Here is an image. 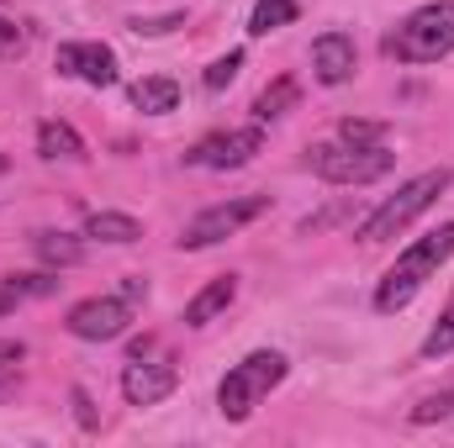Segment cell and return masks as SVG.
Returning <instances> with one entry per match:
<instances>
[{
	"label": "cell",
	"instance_id": "cell-1",
	"mask_svg": "<svg viewBox=\"0 0 454 448\" xmlns=\"http://www.w3.org/2000/svg\"><path fill=\"white\" fill-rule=\"evenodd\" d=\"M380 48L396 64H439L444 53H454V0H434L412 11L396 32H386Z\"/></svg>",
	"mask_w": 454,
	"mask_h": 448
},
{
	"label": "cell",
	"instance_id": "cell-2",
	"mask_svg": "<svg viewBox=\"0 0 454 448\" xmlns=\"http://www.w3.org/2000/svg\"><path fill=\"white\" fill-rule=\"evenodd\" d=\"M450 253H454V222L439 227V232H428L423 243H412V248L386 269V280H380V290H375V312H402V306L423 290V280H428Z\"/></svg>",
	"mask_w": 454,
	"mask_h": 448
},
{
	"label": "cell",
	"instance_id": "cell-3",
	"mask_svg": "<svg viewBox=\"0 0 454 448\" xmlns=\"http://www.w3.org/2000/svg\"><path fill=\"white\" fill-rule=\"evenodd\" d=\"M280 380H286V353H275V348L248 353L238 369H227L223 390H217L223 417H227V422H248V417H254V406H259Z\"/></svg>",
	"mask_w": 454,
	"mask_h": 448
},
{
	"label": "cell",
	"instance_id": "cell-4",
	"mask_svg": "<svg viewBox=\"0 0 454 448\" xmlns=\"http://www.w3.org/2000/svg\"><path fill=\"white\" fill-rule=\"evenodd\" d=\"M307 164L328 185H370V180L391 174L396 153H386L380 143H317V148H307Z\"/></svg>",
	"mask_w": 454,
	"mask_h": 448
},
{
	"label": "cell",
	"instance_id": "cell-5",
	"mask_svg": "<svg viewBox=\"0 0 454 448\" xmlns=\"http://www.w3.org/2000/svg\"><path fill=\"white\" fill-rule=\"evenodd\" d=\"M444 190H450V169H428V174L407 180V185H402V190H396L375 217H370V222L359 227V237H364V243H386V237H396L402 227L418 222V217H423Z\"/></svg>",
	"mask_w": 454,
	"mask_h": 448
},
{
	"label": "cell",
	"instance_id": "cell-6",
	"mask_svg": "<svg viewBox=\"0 0 454 448\" xmlns=\"http://www.w3.org/2000/svg\"><path fill=\"white\" fill-rule=\"evenodd\" d=\"M270 212V196H243V201H223V206H207L201 217H191L185 232H180V248H212V243H223L232 237L243 222H254V217H264Z\"/></svg>",
	"mask_w": 454,
	"mask_h": 448
},
{
	"label": "cell",
	"instance_id": "cell-7",
	"mask_svg": "<svg viewBox=\"0 0 454 448\" xmlns=\"http://www.w3.org/2000/svg\"><path fill=\"white\" fill-rule=\"evenodd\" d=\"M259 148H264V132H259V127H238V132L201 137V143L185 153V164H201V169H243Z\"/></svg>",
	"mask_w": 454,
	"mask_h": 448
},
{
	"label": "cell",
	"instance_id": "cell-8",
	"mask_svg": "<svg viewBox=\"0 0 454 448\" xmlns=\"http://www.w3.org/2000/svg\"><path fill=\"white\" fill-rule=\"evenodd\" d=\"M127 322H132V306L121 296H96V301H80L69 312V333L85 343H112L127 333Z\"/></svg>",
	"mask_w": 454,
	"mask_h": 448
},
{
	"label": "cell",
	"instance_id": "cell-9",
	"mask_svg": "<svg viewBox=\"0 0 454 448\" xmlns=\"http://www.w3.org/2000/svg\"><path fill=\"white\" fill-rule=\"evenodd\" d=\"M59 74H74L85 85H116V53L106 42H59Z\"/></svg>",
	"mask_w": 454,
	"mask_h": 448
},
{
	"label": "cell",
	"instance_id": "cell-10",
	"mask_svg": "<svg viewBox=\"0 0 454 448\" xmlns=\"http://www.w3.org/2000/svg\"><path fill=\"white\" fill-rule=\"evenodd\" d=\"M175 385H180L175 364H127V369H121V396H127V406H159L164 396H175Z\"/></svg>",
	"mask_w": 454,
	"mask_h": 448
},
{
	"label": "cell",
	"instance_id": "cell-11",
	"mask_svg": "<svg viewBox=\"0 0 454 448\" xmlns=\"http://www.w3.org/2000/svg\"><path fill=\"white\" fill-rule=\"evenodd\" d=\"M354 64H359V53H354V37H348V32H323V37L312 42V69H317L323 85L354 80Z\"/></svg>",
	"mask_w": 454,
	"mask_h": 448
},
{
	"label": "cell",
	"instance_id": "cell-12",
	"mask_svg": "<svg viewBox=\"0 0 454 448\" xmlns=\"http://www.w3.org/2000/svg\"><path fill=\"white\" fill-rule=\"evenodd\" d=\"M232 296H238V280H232V274H217L207 290H196V296L185 301V328H207L212 317H223L227 306H232Z\"/></svg>",
	"mask_w": 454,
	"mask_h": 448
},
{
	"label": "cell",
	"instance_id": "cell-13",
	"mask_svg": "<svg viewBox=\"0 0 454 448\" xmlns=\"http://www.w3.org/2000/svg\"><path fill=\"white\" fill-rule=\"evenodd\" d=\"M132 106H137V112H148V116L175 112V106H180V85H175V80H164V74L137 80V85H132Z\"/></svg>",
	"mask_w": 454,
	"mask_h": 448
},
{
	"label": "cell",
	"instance_id": "cell-14",
	"mask_svg": "<svg viewBox=\"0 0 454 448\" xmlns=\"http://www.w3.org/2000/svg\"><path fill=\"white\" fill-rule=\"evenodd\" d=\"M37 153L43 158H85V143L69 121H43L37 127Z\"/></svg>",
	"mask_w": 454,
	"mask_h": 448
},
{
	"label": "cell",
	"instance_id": "cell-15",
	"mask_svg": "<svg viewBox=\"0 0 454 448\" xmlns=\"http://www.w3.org/2000/svg\"><path fill=\"white\" fill-rule=\"evenodd\" d=\"M64 280H53V274H5V285H0V312H11V306H21V301H37V296H53Z\"/></svg>",
	"mask_w": 454,
	"mask_h": 448
},
{
	"label": "cell",
	"instance_id": "cell-16",
	"mask_svg": "<svg viewBox=\"0 0 454 448\" xmlns=\"http://www.w3.org/2000/svg\"><path fill=\"white\" fill-rule=\"evenodd\" d=\"M85 237H101V243H137V237H143V222L127 217V212H96V217H85Z\"/></svg>",
	"mask_w": 454,
	"mask_h": 448
},
{
	"label": "cell",
	"instance_id": "cell-17",
	"mask_svg": "<svg viewBox=\"0 0 454 448\" xmlns=\"http://www.w3.org/2000/svg\"><path fill=\"white\" fill-rule=\"evenodd\" d=\"M296 16H301L296 0H259L254 16H248V32H254V37H270V32H280L286 21H296Z\"/></svg>",
	"mask_w": 454,
	"mask_h": 448
},
{
	"label": "cell",
	"instance_id": "cell-18",
	"mask_svg": "<svg viewBox=\"0 0 454 448\" xmlns=\"http://www.w3.org/2000/svg\"><path fill=\"white\" fill-rule=\"evenodd\" d=\"M32 248H37V259H43V264H59V269L85 259V248H80L74 237H64V232H37V237H32Z\"/></svg>",
	"mask_w": 454,
	"mask_h": 448
},
{
	"label": "cell",
	"instance_id": "cell-19",
	"mask_svg": "<svg viewBox=\"0 0 454 448\" xmlns=\"http://www.w3.org/2000/svg\"><path fill=\"white\" fill-rule=\"evenodd\" d=\"M296 101H301V85H296V80H275V85L254 101V116H259V121H275V116L291 112Z\"/></svg>",
	"mask_w": 454,
	"mask_h": 448
},
{
	"label": "cell",
	"instance_id": "cell-20",
	"mask_svg": "<svg viewBox=\"0 0 454 448\" xmlns=\"http://www.w3.org/2000/svg\"><path fill=\"white\" fill-rule=\"evenodd\" d=\"M339 137H343V143H380V137H386V121H359V116H343V121H339Z\"/></svg>",
	"mask_w": 454,
	"mask_h": 448
},
{
	"label": "cell",
	"instance_id": "cell-21",
	"mask_svg": "<svg viewBox=\"0 0 454 448\" xmlns=\"http://www.w3.org/2000/svg\"><path fill=\"white\" fill-rule=\"evenodd\" d=\"M450 348H454V306L439 317V328L423 337V359H439V353H450Z\"/></svg>",
	"mask_w": 454,
	"mask_h": 448
},
{
	"label": "cell",
	"instance_id": "cell-22",
	"mask_svg": "<svg viewBox=\"0 0 454 448\" xmlns=\"http://www.w3.org/2000/svg\"><path fill=\"white\" fill-rule=\"evenodd\" d=\"M238 69H243V53L232 48V53H223V58L207 69V90H227V85L238 80Z\"/></svg>",
	"mask_w": 454,
	"mask_h": 448
},
{
	"label": "cell",
	"instance_id": "cell-23",
	"mask_svg": "<svg viewBox=\"0 0 454 448\" xmlns=\"http://www.w3.org/2000/svg\"><path fill=\"white\" fill-rule=\"evenodd\" d=\"M450 412H454V390H439V396H428V401L412 406V422L423 428V422H439V417H450Z\"/></svg>",
	"mask_w": 454,
	"mask_h": 448
},
{
	"label": "cell",
	"instance_id": "cell-24",
	"mask_svg": "<svg viewBox=\"0 0 454 448\" xmlns=\"http://www.w3.org/2000/svg\"><path fill=\"white\" fill-rule=\"evenodd\" d=\"M180 21H185L180 11H175V16H132V32H137V37H164V32H175Z\"/></svg>",
	"mask_w": 454,
	"mask_h": 448
},
{
	"label": "cell",
	"instance_id": "cell-25",
	"mask_svg": "<svg viewBox=\"0 0 454 448\" xmlns=\"http://www.w3.org/2000/svg\"><path fill=\"white\" fill-rule=\"evenodd\" d=\"M74 417H80V428H85V433H96V406H90V396H85V390H74Z\"/></svg>",
	"mask_w": 454,
	"mask_h": 448
},
{
	"label": "cell",
	"instance_id": "cell-26",
	"mask_svg": "<svg viewBox=\"0 0 454 448\" xmlns=\"http://www.w3.org/2000/svg\"><path fill=\"white\" fill-rule=\"evenodd\" d=\"M16 48H21V32H16V21H5V16H0V58H11Z\"/></svg>",
	"mask_w": 454,
	"mask_h": 448
},
{
	"label": "cell",
	"instance_id": "cell-27",
	"mask_svg": "<svg viewBox=\"0 0 454 448\" xmlns=\"http://www.w3.org/2000/svg\"><path fill=\"white\" fill-rule=\"evenodd\" d=\"M143 296H148V280H143V274H127V280H121V301L132 306V301H143Z\"/></svg>",
	"mask_w": 454,
	"mask_h": 448
},
{
	"label": "cell",
	"instance_id": "cell-28",
	"mask_svg": "<svg viewBox=\"0 0 454 448\" xmlns=\"http://www.w3.org/2000/svg\"><path fill=\"white\" fill-rule=\"evenodd\" d=\"M11 359H27V343H16V337L0 343V364H11Z\"/></svg>",
	"mask_w": 454,
	"mask_h": 448
},
{
	"label": "cell",
	"instance_id": "cell-29",
	"mask_svg": "<svg viewBox=\"0 0 454 448\" xmlns=\"http://www.w3.org/2000/svg\"><path fill=\"white\" fill-rule=\"evenodd\" d=\"M5 169H11V164H5V153H0V174H5Z\"/></svg>",
	"mask_w": 454,
	"mask_h": 448
}]
</instances>
